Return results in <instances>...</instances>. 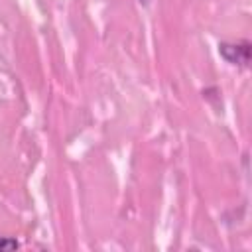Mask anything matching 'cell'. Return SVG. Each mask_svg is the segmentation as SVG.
I'll use <instances>...</instances> for the list:
<instances>
[{"label": "cell", "mask_w": 252, "mask_h": 252, "mask_svg": "<svg viewBox=\"0 0 252 252\" xmlns=\"http://www.w3.org/2000/svg\"><path fill=\"white\" fill-rule=\"evenodd\" d=\"M140 2H142V4H148V2H150V0H140Z\"/></svg>", "instance_id": "obj_3"}, {"label": "cell", "mask_w": 252, "mask_h": 252, "mask_svg": "<svg viewBox=\"0 0 252 252\" xmlns=\"http://www.w3.org/2000/svg\"><path fill=\"white\" fill-rule=\"evenodd\" d=\"M219 53L234 65H242L246 67L250 63V43L242 41V43H220L219 45Z\"/></svg>", "instance_id": "obj_1"}, {"label": "cell", "mask_w": 252, "mask_h": 252, "mask_svg": "<svg viewBox=\"0 0 252 252\" xmlns=\"http://www.w3.org/2000/svg\"><path fill=\"white\" fill-rule=\"evenodd\" d=\"M20 242L14 238H0V250H16Z\"/></svg>", "instance_id": "obj_2"}]
</instances>
